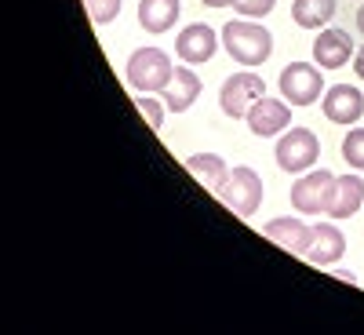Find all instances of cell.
<instances>
[{
    "label": "cell",
    "mask_w": 364,
    "mask_h": 335,
    "mask_svg": "<svg viewBox=\"0 0 364 335\" xmlns=\"http://www.w3.org/2000/svg\"><path fill=\"white\" fill-rule=\"evenodd\" d=\"M171 73H175V66L161 48H139L128 58L124 80H128L132 91H146L149 95V91H164L171 84Z\"/></svg>",
    "instance_id": "2"
},
{
    "label": "cell",
    "mask_w": 364,
    "mask_h": 335,
    "mask_svg": "<svg viewBox=\"0 0 364 335\" xmlns=\"http://www.w3.org/2000/svg\"><path fill=\"white\" fill-rule=\"evenodd\" d=\"M273 4H277V0H240L237 15H240V18H262V15L273 11Z\"/></svg>",
    "instance_id": "22"
},
{
    "label": "cell",
    "mask_w": 364,
    "mask_h": 335,
    "mask_svg": "<svg viewBox=\"0 0 364 335\" xmlns=\"http://www.w3.org/2000/svg\"><path fill=\"white\" fill-rule=\"evenodd\" d=\"M186 171L197 175L204 186L223 201L226 182H230V171H226V161L223 157H215V154H193V157H186Z\"/></svg>",
    "instance_id": "15"
},
{
    "label": "cell",
    "mask_w": 364,
    "mask_h": 335,
    "mask_svg": "<svg viewBox=\"0 0 364 335\" xmlns=\"http://www.w3.org/2000/svg\"><path fill=\"white\" fill-rule=\"evenodd\" d=\"M248 128L255 132V135H262V139H269V135H281L284 128H291V102H281V99H259L252 110H248Z\"/></svg>",
    "instance_id": "9"
},
{
    "label": "cell",
    "mask_w": 364,
    "mask_h": 335,
    "mask_svg": "<svg viewBox=\"0 0 364 335\" xmlns=\"http://www.w3.org/2000/svg\"><path fill=\"white\" fill-rule=\"evenodd\" d=\"M317 154H321V142H317V135L310 128H288L277 139V149H273L281 171H288V175H299V171L314 168Z\"/></svg>",
    "instance_id": "3"
},
{
    "label": "cell",
    "mask_w": 364,
    "mask_h": 335,
    "mask_svg": "<svg viewBox=\"0 0 364 335\" xmlns=\"http://www.w3.org/2000/svg\"><path fill=\"white\" fill-rule=\"evenodd\" d=\"M314 58L321 70H339L343 63L353 58V41L346 29H324V33L314 41Z\"/></svg>",
    "instance_id": "13"
},
{
    "label": "cell",
    "mask_w": 364,
    "mask_h": 335,
    "mask_svg": "<svg viewBox=\"0 0 364 335\" xmlns=\"http://www.w3.org/2000/svg\"><path fill=\"white\" fill-rule=\"evenodd\" d=\"M135 106L142 110V117L149 120V128H154V132H161L164 128V99H149L146 95V91H139V99H135Z\"/></svg>",
    "instance_id": "19"
},
{
    "label": "cell",
    "mask_w": 364,
    "mask_h": 335,
    "mask_svg": "<svg viewBox=\"0 0 364 335\" xmlns=\"http://www.w3.org/2000/svg\"><path fill=\"white\" fill-rule=\"evenodd\" d=\"M357 26H360V33H364V4H360V11H357Z\"/></svg>",
    "instance_id": "25"
},
{
    "label": "cell",
    "mask_w": 364,
    "mask_h": 335,
    "mask_svg": "<svg viewBox=\"0 0 364 335\" xmlns=\"http://www.w3.org/2000/svg\"><path fill=\"white\" fill-rule=\"evenodd\" d=\"M281 95L291 106H314L324 95V77L310 63H291L281 73Z\"/></svg>",
    "instance_id": "6"
},
{
    "label": "cell",
    "mask_w": 364,
    "mask_h": 335,
    "mask_svg": "<svg viewBox=\"0 0 364 335\" xmlns=\"http://www.w3.org/2000/svg\"><path fill=\"white\" fill-rule=\"evenodd\" d=\"M175 51H178L182 63L200 66V63H208V58L219 51V33H215L211 26H204V22H193V26H186V29L178 33Z\"/></svg>",
    "instance_id": "8"
},
{
    "label": "cell",
    "mask_w": 364,
    "mask_h": 335,
    "mask_svg": "<svg viewBox=\"0 0 364 335\" xmlns=\"http://www.w3.org/2000/svg\"><path fill=\"white\" fill-rule=\"evenodd\" d=\"M336 175L317 168L310 175H302L295 186H291V204L299 216H328V204H331V193H336Z\"/></svg>",
    "instance_id": "5"
},
{
    "label": "cell",
    "mask_w": 364,
    "mask_h": 335,
    "mask_svg": "<svg viewBox=\"0 0 364 335\" xmlns=\"http://www.w3.org/2000/svg\"><path fill=\"white\" fill-rule=\"evenodd\" d=\"M197 95H200V77L186 66H175L171 84L164 87V106L171 113H182V110H190L197 102Z\"/></svg>",
    "instance_id": "14"
},
{
    "label": "cell",
    "mask_w": 364,
    "mask_h": 335,
    "mask_svg": "<svg viewBox=\"0 0 364 335\" xmlns=\"http://www.w3.org/2000/svg\"><path fill=\"white\" fill-rule=\"evenodd\" d=\"M346 252V237L336 223H317L310 230V262L314 266H331V262H339Z\"/></svg>",
    "instance_id": "11"
},
{
    "label": "cell",
    "mask_w": 364,
    "mask_h": 335,
    "mask_svg": "<svg viewBox=\"0 0 364 335\" xmlns=\"http://www.w3.org/2000/svg\"><path fill=\"white\" fill-rule=\"evenodd\" d=\"M324 117L336 120V124H357L364 117V95L353 84H336L324 91Z\"/></svg>",
    "instance_id": "10"
},
{
    "label": "cell",
    "mask_w": 364,
    "mask_h": 335,
    "mask_svg": "<svg viewBox=\"0 0 364 335\" xmlns=\"http://www.w3.org/2000/svg\"><path fill=\"white\" fill-rule=\"evenodd\" d=\"M353 70H357V77L364 80V48H360V51L353 55Z\"/></svg>",
    "instance_id": "23"
},
{
    "label": "cell",
    "mask_w": 364,
    "mask_h": 335,
    "mask_svg": "<svg viewBox=\"0 0 364 335\" xmlns=\"http://www.w3.org/2000/svg\"><path fill=\"white\" fill-rule=\"evenodd\" d=\"M178 0H139V26L146 33H164L178 22Z\"/></svg>",
    "instance_id": "17"
},
{
    "label": "cell",
    "mask_w": 364,
    "mask_h": 335,
    "mask_svg": "<svg viewBox=\"0 0 364 335\" xmlns=\"http://www.w3.org/2000/svg\"><path fill=\"white\" fill-rule=\"evenodd\" d=\"M262 95H266V80H262L259 73H252V70H240V73H233V77L223 84V91H219V106H223L226 117L245 120L248 110H252Z\"/></svg>",
    "instance_id": "4"
},
{
    "label": "cell",
    "mask_w": 364,
    "mask_h": 335,
    "mask_svg": "<svg viewBox=\"0 0 364 335\" xmlns=\"http://www.w3.org/2000/svg\"><path fill=\"white\" fill-rule=\"evenodd\" d=\"M262 233L291 255H302V259L310 255V226L302 219H273V223L262 226Z\"/></svg>",
    "instance_id": "12"
},
{
    "label": "cell",
    "mask_w": 364,
    "mask_h": 335,
    "mask_svg": "<svg viewBox=\"0 0 364 335\" xmlns=\"http://www.w3.org/2000/svg\"><path fill=\"white\" fill-rule=\"evenodd\" d=\"M204 4H208V8H237L240 0H204Z\"/></svg>",
    "instance_id": "24"
},
{
    "label": "cell",
    "mask_w": 364,
    "mask_h": 335,
    "mask_svg": "<svg viewBox=\"0 0 364 335\" xmlns=\"http://www.w3.org/2000/svg\"><path fill=\"white\" fill-rule=\"evenodd\" d=\"M223 44H226L233 63L262 66L273 51V33L266 26H259V18H230L223 26Z\"/></svg>",
    "instance_id": "1"
},
{
    "label": "cell",
    "mask_w": 364,
    "mask_h": 335,
    "mask_svg": "<svg viewBox=\"0 0 364 335\" xmlns=\"http://www.w3.org/2000/svg\"><path fill=\"white\" fill-rule=\"evenodd\" d=\"M84 8L95 26H109L120 15V0H84Z\"/></svg>",
    "instance_id": "20"
},
{
    "label": "cell",
    "mask_w": 364,
    "mask_h": 335,
    "mask_svg": "<svg viewBox=\"0 0 364 335\" xmlns=\"http://www.w3.org/2000/svg\"><path fill=\"white\" fill-rule=\"evenodd\" d=\"M343 157L346 164L364 171V128H350V135L343 139Z\"/></svg>",
    "instance_id": "21"
},
{
    "label": "cell",
    "mask_w": 364,
    "mask_h": 335,
    "mask_svg": "<svg viewBox=\"0 0 364 335\" xmlns=\"http://www.w3.org/2000/svg\"><path fill=\"white\" fill-rule=\"evenodd\" d=\"M336 15V0H295L291 4V18L302 29H324Z\"/></svg>",
    "instance_id": "18"
},
{
    "label": "cell",
    "mask_w": 364,
    "mask_h": 335,
    "mask_svg": "<svg viewBox=\"0 0 364 335\" xmlns=\"http://www.w3.org/2000/svg\"><path fill=\"white\" fill-rule=\"evenodd\" d=\"M223 201L237 211V216H255L259 211V204H262V179L252 171V168H233L230 171V182H226V193H223Z\"/></svg>",
    "instance_id": "7"
},
{
    "label": "cell",
    "mask_w": 364,
    "mask_h": 335,
    "mask_svg": "<svg viewBox=\"0 0 364 335\" xmlns=\"http://www.w3.org/2000/svg\"><path fill=\"white\" fill-rule=\"evenodd\" d=\"M360 204H364V182L357 175H343L336 182V193H331L328 219H350Z\"/></svg>",
    "instance_id": "16"
}]
</instances>
